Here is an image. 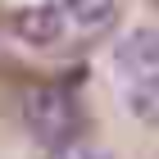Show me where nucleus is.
<instances>
[{"label":"nucleus","instance_id":"nucleus-1","mask_svg":"<svg viewBox=\"0 0 159 159\" xmlns=\"http://www.w3.org/2000/svg\"><path fill=\"white\" fill-rule=\"evenodd\" d=\"M18 114H23L27 132L37 136L41 146H68V141H77V100L68 96V91H59V86H32L23 100H18Z\"/></svg>","mask_w":159,"mask_h":159},{"label":"nucleus","instance_id":"nucleus-2","mask_svg":"<svg viewBox=\"0 0 159 159\" xmlns=\"http://www.w3.org/2000/svg\"><path fill=\"white\" fill-rule=\"evenodd\" d=\"M114 68L127 73L132 82L136 77H155L159 73V27H136V32H127V37L118 41V50H114Z\"/></svg>","mask_w":159,"mask_h":159},{"label":"nucleus","instance_id":"nucleus-3","mask_svg":"<svg viewBox=\"0 0 159 159\" xmlns=\"http://www.w3.org/2000/svg\"><path fill=\"white\" fill-rule=\"evenodd\" d=\"M64 5H32V9L18 14V37L27 46H55L64 37Z\"/></svg>","mask_w":159,"mask_h":159},{"label":"nucleus","instance_id":"nucleus-4","mask_svg":"<svg viewBox=\"0 0 159 159\" xmlns=\"http://www.w3.org/2000/svg\"><path fill=\"white\" fill-rule=\"evenodd\" d=\"M123 109L136 123H146V127H159V73L155 77H136L123 91Z\"/></svg>","mask_w":159,"mask_h":159},{"label":"nucleus","instance_id":"nucleus-5","mask_svg":"<svg viewBox=\"0 0 159 159\" xmlns=\"http://www.w3.org/2000/svg\"><path fill=\"white\" fill-rule=\"evenodd\" d=\"M59 5H64V14H68L77 27H100V23L114 18V5H118V0H59Z\"/></svg>","mask_w":159,"mask_h":159},{"label":"nucleus","instance_id":"nucleus-6","mask_svg":"<svg viewBox=\"0 0 159 159\" xmlns=\"http://www.w3.org/2000/svg\"><path fill=\"white\" fill-rule=\"evenodd\" d=\"M55 159H105L96 146H86V141H68V146L55 150Z\"/></svg>","mask_w":159,"mask_h":159}]
</instances>
